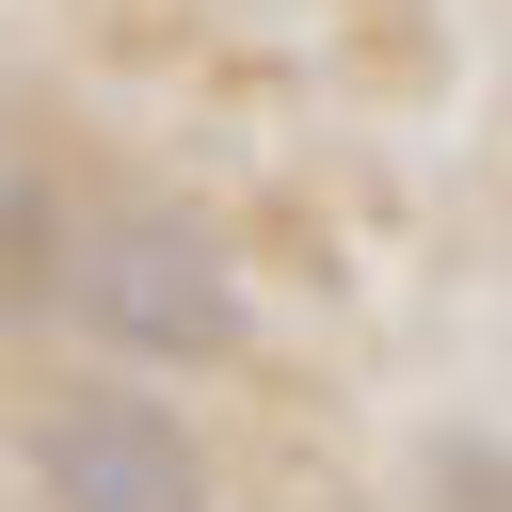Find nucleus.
<instances>
[{
  "label": "nucleus",
  "instance_id": "nucleus-1",
  "mask_svg": "<svg viewBox=\"0 0 512 512\" xmlns=\"http://www.w3.org/2000/svg\"><path fill=\"white\" fill-rule=\"evenodd\" d=\"M64 320L112 336V352H144V368H224V352H240V272H224L208 224L128 208V224H96V240L64 256Z\"/></svg>",
  "mask_w": 512,
  "mask_h": 512
},
{
  "label": "nucleus",
  "instance_id": "nucleus-2",
  "mask_svg": "<svg viewBox=\"0 0 512 512\" xmlns=\"http://www.w3.org/2000/svg\"><path fill=\"white\" fill-rule=\"evenodd\" d=\"M32 496L48 512H208V448L144 384H64L32 400Z\"/></svg>",
  "mask_w": 512,
  "mask_h": 512
},
{
  "label": "nucleus",
  "instance_id": "nucleus-3",
  "mask_svg": "<svg viewBox=\"0 0 512 512\" xmlns=\"http://www.w3.org/2000/svg\"><path fill=\"white\" fill-rule=\"evenodd\" d=\"M432 512H512V464L496 448H432Z\"/></svg>",
  "mask_w": 512,
  "mask_h": 512
}]
</instances>
